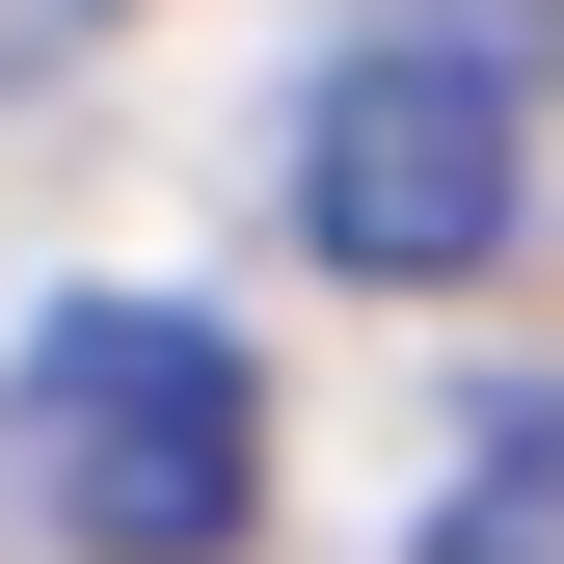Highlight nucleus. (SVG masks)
<instances>
[{"instance_id":"nucleus-1","label":"nucleus","mask_w":564,"mask_h":564,"mask_svg":"<svg viewBox=\"0 0 564 564\" xmlns=\"http://www.w3.org/2000/svg\"><path fill=\"white\" fill-rule=\"evenodd\" d=\"M0 431H28L82 564H242V511H269V403H242V349L188 296H54L28 377H0Z\"/></svg>"},{"instance_id":"nucleus-2","label":"nucleus","mask_w":564,"mask_h":564,"mask_svg":"<svg viewBox=\"0 0 564 564\" xmlns=\"http://www.w3.org/2000/svg\"><path fill=\"white\" fill-rule=\"evenodd\" d=\"M296 242L349 269V296H457V269H511V82L349 28L323 82H296Z\"/></svg>"},{"instance_id":"nucleus-3","label":"nucleus","mask_w":564,"mask_h":564,"mask_svg":"<svg viewBox=\"0 0 564 564\" xmlns=\"http://www.w3.org/2000/svg\"><path fill=\"white\" fill-rule=\"evenodd\" d=\"M403 564H564V403H511V431L431 484V538H403Z\"/></svg>"},{"instance_id":"nucleus-4","label":"nucleus","mask_w":564,"mask_h":564,"mask_svg":"<svg viewBox=\"0 0 564 564\" xmlns=\"http://www.w3.org/2000/svg\"><path fill=\"white\" fill-rule=\"evenodd\" d=\"M377 54H484V82H538V0H377Z\"/></svg>"}]
</instances>
